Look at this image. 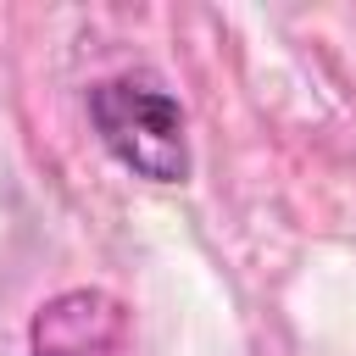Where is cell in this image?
Here are the masks:
<instances>
[{"label":"cell","instance_id":"6da1fadb","mask_svg":"<svg viewBox=\"0 0 356 356\" xmlns=\"http://www.w3.org/2000/svg\"><path fill=\"white\" fill-rule=\"evenodd\" d=\"M89 122L100 145L145 184H184L189 178V134L184 106L145 72L100 78L89 89Z\"/></svg>","mask_w":356,"mask_h":356},{"label":"cell","instance_id":"7a4b0ae2","mask_svg":"<svg viewBox=\"0 0 356 356\" xmlns=\"http://www.w3.org/2000/svg\"><path fill=\"white\" fill-rule=\"evenodd\" d=\"M28 345H33V356H117L122 312L100 289H67L50 306H39Z\"/></svg>","mask_w":356,"mask_h":356}]
</instances>
